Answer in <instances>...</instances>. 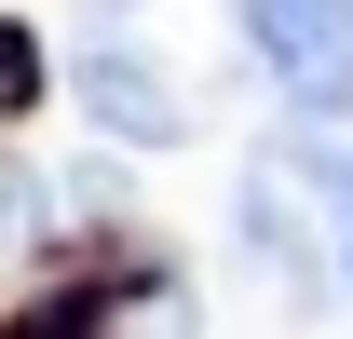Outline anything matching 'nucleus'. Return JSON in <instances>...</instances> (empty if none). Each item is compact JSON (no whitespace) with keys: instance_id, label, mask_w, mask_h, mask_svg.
Masks as SVG:
<instances>
[{"instance_id":"f257e3e1","label":"nucleus","mask_w":353,"mask_h":339,"mask_svg":"<svg viewBox=\"0 0 353 339\" xmlns=\"http://www.w3.org/2000/svg\"><path fill=\"white\" fill-rule=\"evenodd\" d=\"M245 41L272 54L285 109L353 123V0H245Z\"/></svg>"},{"instance_id":"f03ea898","label":"nucleus","mask_w":353,"mask_h":339,"mask_svg":"<svg viewBox=\"0 0 353 339\" xmlns=\"http://www.w3.org/2000/svg\"><path fill=\"white\" fill-rule=\"evenodd\" d=\"M245 245H259L285 285H312V271H326V176L299 190V163H285V150H272V163H245Z\"/></svg>"},{"instance_id":"7ed1b4c3","label":"nucleus","mask_w":353,"mask_h":339,"mask_svg":"<svg viewBox=\"0 0 353 339\" xmlns=\"http://www.w3.org/2000/svg\"><path fill=\"white\" fill-rule=\"evenodd\" d=\"M82 123H109L123 150H176V136H190V95H176L150 54H82Z\"/></svg>"},{"instance_id":"20e7f679","label":"nucleus","mask_w":353,"mask_h":339,"mask_svg":"<svg viewBox=\"0 0 353 339\" xmlns=\"http://www.w3.org/2000/svg\"><path fill=\"white\" fill-rule=\"evenodd\" d=\"M41 95V54H28V28H0V109H28Z\"/></svg>"},{"instance_id":"39448f33","label":"nucleus","mask_w":353,"mask_h":339,"mask_svg":"<svg viewBox=\"0 0 353 339\" xmlns=\"http://www.w3.org/2000/svg\"><path fill=\"white\" fill-rule=\"evenodd\" d=\"M82 14H136V0H82Z\"/></svg>"}]
</instances>
